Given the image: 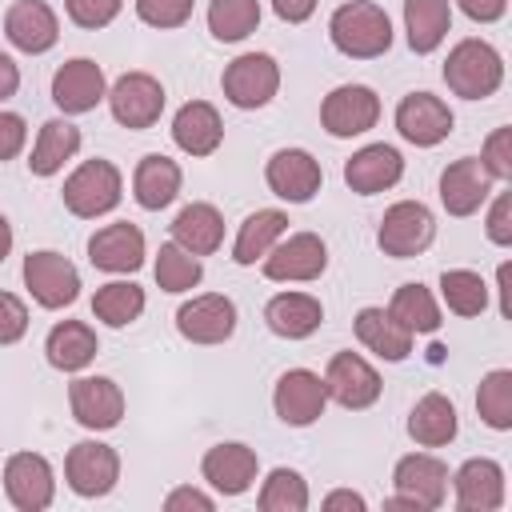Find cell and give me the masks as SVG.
I'll list each match as a JSON object with an SVG mask.
<instances>
[{"label": "cell", "mask_w": 512, "mask_h": 512, "mask_svg": "<svg viewBox=\"0 0 512 512\" xmlns=\"http://www.w3.org/2000/svg\"><path fill=\"white\" fill-rule=\"evenodd\" d=\"M88 260L92 268L100 272H112V276H128L144 264V232L128 220H116V224H104L92 232L88 240Z\"/></svg>", "instance_id": "22"}, {"label": "cell", "mask_w": 512, "mask_h": 512, "mask_svg": "<svg viewBox=\"0 0 512 512\" xmlns=\"http://www.w3.org/2000/svg\"><path fill=\"white\" fill-rule=\"evenodd\" d=\"M328 36H332L336 52H344L352 60H376L392 48V20L372 0H348L332 12Z\"/></svg>", "instance_id": "1"}, {"label": "cell", "mask_w": 512, "mask_h": 512, "mask_svg": "<svg viewBox=\"0 0 512 512\" xmlns=\"http://www.w3.org/2000/svg\"><path fill=\"white\" fill-rule=\"evenodd\" d=\"M180 184H184V172H180V164H176L172 156H164V152H148V156L136 164V172H132V196H136V204H140L144 212L168 208V204L180 196Z\"/></svg>", "instance_id": "27"}, {"label": "cell", "mask_w": 512, "mask_h": 512, "mask_svg": "<svg viewBox=\"0 0 512 512\" xmlns=\"http://www.w3.org/2000/svg\"><path fill=\"white\" fill-rule=\"evenodd\" d=\"M260 264H264V276L276 284H308L324 276L328 248L316 232H292V236H280Z\"/></svg>", "instance_id": "8"}, {"label": "cell", "mask_w": 512, "mask_h": 512, "mask_svg": "<svg viewBox=\"0 0 512 512\" xmlns=\"http://www.w3.org/2000/svg\"><path fill=\"white\" fill-rule=\"evenodd\" d=\"M260 512H304L308 508V484L296 468H272L256 496Z\"/></svg>", "instance_id": "42"}, {"label": "cell", "mask_w": 512, "mask_h": 512, "mask_svg": "<svg viewBox=\"0 0 512 512\" xmlns=\"http://www.w3.org/2000/svg\"><path fill=\"white\" fill-rule=\"evenodd\" d=\"M4 36L12 48L40 56L60 40V20L48 0H16L4 12Z\"/></svg>", "instance_id": "21"}, {"label": "cell", "mask_w": 512, "mask_h": 512, "mask_svg": "<svg viewBox=\"0 0 512 512\" xmlns=\"http://www.w3.org/2000/svg\"><path fill=\"white\" fill-rule=\"evenodd\" d=\"M480 164L488 168L492 180H512V128H496V132L484 140Z\"/></svg>", "instance_id": "45"}, {"label": "cell", "mask_w": 512, "mask_h": 512, "mask_svg": "<svg viewBox=\"0 0 512 512\" xmlns=\"http://www.w3.org/2000/svg\"><path fill=\"white\" fill-rule=\"evenodd\" d=\"M200 472L204 480L220 492V496H240L256 484V472H260V460L248 444L240 440H224V444H212L200 460Z\"/></svg>", "instance_id": "23"}, {"label": "cell", "mask_w": 512, "mask_h": 512, "mask_svg": "<svg viewBox=\"0 0 512 512\" xmlns=\"http://www.w3.org/2000/svg\"><path fill=\"white\" fill-rule=\"evenodd\" d=\"M400 176H404V156L392 144H364L344 160V184L356 196L388 192L392 184H400Z\"/></svg>", "instance_id": "24"}, {"label": "cell", "mask_w": 512, "mask_h": 512, "mask_svg": "<svg viewBox=\"0 0 512 512\" xmlns=\"http://www.w3.org/2000/svg\"><path fill=\"white\" fill-rule=\"evenodd\" d=\"M16 88H20V68H16V60L8 52H0V104L12 100Z\"/></svg>", "instance_id": "52"}, {"label": "cell", "mask_w": 512, "mask_h": 512, "mask_svg": "<svg viewBox=\"0 0 512 512\" xmlns=\"http://www.w3.org/2000/svg\"><path fill=\"white\" fill-rule=\"evenodd\" d=\"M172 240L180 248H188L192 256H212L224 244V216L216 212V204L192 200L176 212L172 220Z\"/></svg>", "instance_id": "31"}, {"label": "cell", "mask_w": 512, "mask_h": 512, "mask_svg": "<svg viewBox=\"0 0 512 512\" xmlns=\"http://www.w3.org/2000/svg\"><path fill=\"white\" fill-rule=\"evenodd\" d=\"M456 428H460V416H456V404L444 396V392H424L412 412H408V436L420 444V448H444L456 440Z\"/></svg>", "instance_id": "30"}, {"label": "cell", "mask_w": 512, "mask_h": 512, "mask_svg": "<svg viewBox=\"0 0 512 512\" xmlns=\"http://www.w3.org/2000/svg\"><path fill=\"white\" fill-rule=\"evenodd\" d=\"M452 124H456L452 108L432 92H408L396 104V132L416 148H436L440 140H448Z\"/></svg>", "instance_id": "17"}, {"label": "cell", "mask_w": 512, "mask_h": 512, "mask_svg": "<svg viewBox=\"0 0 512 512\" xmlns=\"http://www.w3.org/2000/svg\"><path fill=\"white\" fill-rule=\"evenodd\" d=\"M196 0H136V16L148 28H180L188 24Z\"/></svg>", "instance_id": "44"}, {"label": "cell", "mask_w": 512, "mask_h": 512, "mask_svg": "<svg viewBox=\"0 0 512 512\" xmlns=\"http://www.w3.org/2000/svg\"><path fill=\"white\" fill-rule=\"evenodd\" d=\"M172 140L188 156H212L224 144V120H220L216 104H208V100L180 104V112L172 116Z\"/></svg>", "instance_id": "26"}, {"label": "cell", "mask_w": 512, "mask_h": 512, "mask_svg": "<svg viewBox=\"0 0 512 512\" xmlns=\"http://www.w3.org/2000/svg\"><path fill=\"white\" fill-rule=\"evenodd\" d=\"M64 208L72 212V216H80V220H96V216H108L116 204H120V196H124V176H120V168L112 164V160H104V156H92V160H84L68 180H64Z\"/></svg>", "instance_id": "3"}, {"label": "cell", "mask_w": 512, "mask_h": 512, "mask_svg": "<svg viewBox=\"0 0 512 512\" xmlns=\"http://www.w3.org/2000/svg\"><path fill=\"white\" fill-rule=\"evenodd\" d=\"M324 508H364V496L360 492H348V488H340V492H328L324 496Z\"/></svg>", "instance_id": "53"}, {"label": "cell", "mask_w": 512, "mask_h": 512, "mask_svg": "<svg viewBox=\"0 0 512 512\" xmlns=\"http://www.w3.org/2000/svg\"><path fill=\"white\" fill-rule=\"evenodd\" d=\"M352 328H356V340L368 352H376L380 360H392L396 364V360H404L412 352V332L388 308H376V304L360 308L356 320H352Z\"/></svg>", "instance_id": "29"}, {"label": "cell", "mask_w": 512, "mask_h": 512, "mask_svg": "<svg viewBox=\"0 0 512 512\" xmlns=\"http://www.w3.org/2000/svg\"><path fill=\"white\" fill-rule=\"evenodd\" d=\"M444 84L448 92L464 96V100H484L504 84V56L488 44V40H460L452 44L448 60H444Z\"/></svg>", "instance_id": "2"}, {"label": "cell", "mask_w": 512, "mask_h": 512, "mask_svg": "<svg viewBox=\"0 0 512 512\" xmlns=\"http://www.w3.org/2000/svg\"><path fill=\"white\" fill-rule=\"evenodd\" d=\"M108 96V80H104V68L88 56H72L56 68L52 76V104L64 112V116H84L92 112L100 100Z\"/></svg>", "instance_id": "14"}, {"label": "cell", "mask_w": 512, "mask_h": 512, "mask_svg": "<svg viewBox=\"0 0 512 512\" xmlns=\"http://www.w3.org/2000/svg\"><path fill=\"white\" fill-rule=\"evenodd\" d=\"M440 296H444L448 312H456V316H480L488 308V284L472 268H444L440 272Z\"/></svg>", "instance_id": "39"}, {"label": "cell", "mask_w": 512, "mask_h": 512, "mask_svg": "<svg viewBox=\"0 0 512 512\" xmlns=\"http://www.w3.org/2000/svg\"><path fill=\"white\" fill-rule=\"evenodd\" d=\"M220 88H224V100L232 108H244V112L264 108L280 92V64L268 52H240L224 68Z\"/></svg>", "instance_id": "7"}, {"label": "cell", "mask_w": 512, "mask_h": 512, "mask_svg": "<svg viewBox=\"0 0 512 512\" xmlns=\"http://www.w3.org/2000/svg\"><path fill=\"white\" fill-rule=\"evenodd\" d=\"M328 392H324V376H316L312 368H288L276 380L272 392V408L288 428H308L324 416Z\"/></svg>", "instance_id": "15"}, {"label": "cell", "mask_w": 512, "mask_h": 512, "mask_svg": "<svg viewBox=\"0 0 512 512\" xmlns=\"http://www.w3.org/2000/svg\"><path fill=\"white\" fill-rule=\"evenodd\" d=\"M492 176L480 164V156H460L440 172V204L448 216H472L492 196Z\"/></svg>", "instance_id": "20"}, {"label": "cell", "mask_w": 512, "mask_h": 512, "mask_svg": "<svg viewBox=\"0 0 512 512\" xmlns=\"http://www.w3.org/2000/svg\"><path fill=\"white\" fill-rule=\"evenodd\" d=\"M324 392L340 408L360 412V408H372L380 400L384 384H380V372L360 352H336L324 368Z\"/></svg>", "instance_id": "12"}, {"label": "cell", "mask_w": 512, "mask_h": 512, "mask_svg": "<svg viewBox=\"0 0 512 512\" xmlns=\"http://www.w3.org/2000/svg\"><path fill=\"white\" fill-rule=\"evenodd\" d=\"M260 24V0H212L208 4V32L220 44H236L252 36Z\"/></svg>", "instance_id": "40"}, {"label": "cell", "mask_w": 512, "mask_h": 512, "mask_svg": "<svg viewBox=\"0 0 512 512\" xmlns=\"http://www.w3.org/2000/svg\"><path fill=\"white\" fill-rule=\"evenodd\" d=\"M476 412L496 432H508L512 428V372L508 368H492L480 380V388H476Z\"/></svg>", "instance_id": "41"}, {"label": "cell", "mask_w": 512, "mask_h": 512, "mask_svg": "<svg viewBox=\"0 0 512 512\" xmlns=\"http://www.w3.org/2000/svg\"><path fill=\"white\" fill-rule=\"evenodd\" d=\"M432 240H436V216H432V208L420 204V200H396V204L380 216L376 244H380L384 256L412 260V256H420Z\"/></svg>", "instance_id": "5"}, {"label": "cell", "mask_w": 512, "mask_h": 512, "mask_svg": "<svg viewBox=\"0 0 512 512\" xmlns=\"http://www.w3.org/2000/svg\"><path fill=\"white\" fill-rule=\"evenodd\" d=\"M96 352H100V340H96L92 324H84V320H60V324H52V332L44 340V356L60 372L88 368L96 360Z\"/></svg>", "instance_id": "32"}, {"label": "cell", "mask_w": 512, "mask_h": 512, "mask_svg": "<svg viewBox=\"0 0 512 512\" xmlns=\"http://www.w3.org/2000/svg\"><path fill=\"white\" fill-rule=\"evenodd\" d=\"M24 332H28V308H24V300L12 296V292H0V348L4 344H16Z\"/></svg>", "instance_id": "46"}, {"label": "cell", "mask_w": 512, "mask_h": 512, "mask_svg": "<svg viewBox=\"0 0 512 512\" xmlns=\"http://www.w3.org/2000/svg\"><path fill=\"white\" fill-rule=\"evenodd\" d=\"M456 8L476 24H492L508 12V0H456Z\"/></svg>", "instance_id": "50"}, {"label": "cell", "mask_w": 512, "mask_h": 512, "mask_svg": "<svg viewBox=\"0 0 512 512\" xmlns=\"http://www.w3.org/2000/svg\"><path fill=\"white\" fill-rule=\"evenodd\" d=\"M284 232H288V216H284L280 208H256V212L240 224V232H236L232 260H236L240 268H248V264H256V260H264V256H268V248H272Z\"/></svg>", "instance_id": "35"}, {"label": "cell", "mask_w": 512, "mask_h": 512, "mask_svg": "<svg viewBox=\"0 0 512 512\" xmlns=\"http://www.w3.org/2000/svg\"><path fill=\"white\" fill-rule=\"evenodd\" d=\"M4 492L20 512H44L56 496V472L40 452H12L4 460Z\"/></svg>", "instance_id": "13"}, {"label": "cell", "mask_w": 512, "mask_h": 512, "mask_svg": "<svg viewBox=\"0 0 512 512\" xmlns=\"http://www.w3.org/2000/svg\"><path fill=\"white\" fill-rule=\"evenodd\" d=\"M376 120H380V96L368 84H340L320 104V124L336 140L364 136L368 128H376Z\"/></svg>", "instance_id": "10"}, {"label": "cell", "mask_w": 512, "mask_h": 512, "mask_svg": "<svg viewBox=\"0 0 512 512\" xmlns=\"http://www.w3.org/2000/svg\"><path fill=\"white\" fill-rule=\"evenodd\" d=\"M264 324L280 340H304L324 324V304L308 292H280L264 304Z\"/></svg>", "instance_id": "28"}, {"label": "cell", "mask_w": 512, "mask_h": 512, "mask_svg": "<svg viewBox=\"0 0 512 512\" xmlns=\"http://www.w3.org/2000/svg\"><path fill=\"white\" fill-rule=\"evenodd\" d=\"M164 508H168V512H180V508L212 512V508H216V500H212L208 492H200V488H172V492L164 496Z\"/></svg>", "instance_id": "49"}, {"label": "cell", "mask_w": 512, "mask_h": 512, "mask_svg": "<svg viewBox=\"0 0 512 512\" xmlns=\"http://www.w3.org/2000/svg\"><path fill=\"white\" fill-rule=\"evenodd\" d=\"M68 404L76 424H84L88 432H108L124 416V392L112 376H76L68 384Z\"/></svg>", "instance_id": "16"}, {"label": "cell", "mask_w": 512, "mask_h": 512, "mask_svg": "<svg viewBox=\"0 0 512 512\" xmlns=\"http://www.w3.org/2000/svg\"><path fill=\"white\" fill-rule=\"evenodd\" d=\"M388 312L416 336V332H436L444 320H440V304L432 300V292L420 284V280H408L392 292L388 300Z\"/></svg>", "instance_id": "37"}, {"label": "cell", "mask_w": 512, "mask_h": 512, "mask_svg": "<svg viewBox=\"0 0 512 512\" xmlns=\"http://www.w3.org/2000/svg\"><path fill=\"white\" fill-rule=\"evenodd\" d=\"M80 128L64 116H52L40 124V136L32 144V156H28V172L32 176H56L76 152H80Z\"/></svg>", "instance_id": "33"}, {"label": "cell", "mask_w": 512, "mask_h": 512, "mask_svg": "<svg viewBox=\"0 0 512 512\" xmlns=\"http://www.w3.org/2000/svg\"><path fill=\"white\" fill-rule=\"evenodd\" d=\"M108 108H112V120L140 132V128H152L164 112V84L148 72H124L112 88H108Z\"/></svg>", "instance_id": "11"}, {"label": "cell", "mask_w": 512, "mask_h": 512, "mask_svg": "<svg viewBox=\"0 0 512 512\" xmlns=\"http://www.w3.org/2000/svg\"><path fill=\"white\" fill-rule=\"evenodd\" d=\"M176 332L192 344H224L236 332V304L220 292L192 296L176 308Z\"/></svg>", "instance_id": "18"}, {"label": "cell", "mask_w": 512, "mask_h": 512, "mask_svg": "<svg viewBox=\"0 0 512 512\" xmlns=\"http://www.w3.org/2000/svg\"><path fill=\"white\" fill-rule=\"evenodd\" d=\"M452 28V4L448 0H404V32L408 48L416 56H428L444 44Z\"/></svg>", "instance_id": "34"}, {"label": "cell", "mask_w": 512, "mask_h": 512, "mask_svg": "<svg viewBox=\"0 0 512 512\" xmlns=\"http://www.w3.org/2000/svg\"><path fill=\"white\" fill-rule=\"evenodd\" d=\"M8 252H12V224H8V216L0 212V264H4Z\"/></svg>", "instance_id": "54"}, {"label": "cell", "mask_w": 512, "mask_h": 512, "mask_svg": "<svg viewBox=\"0 0 512 512\" xmlns=\"http://www.w3.org/2000/svg\"><path fill=\"white\" fill-rule=\"evenodd\" d=\"M120 8H124V0H64L68 20H72L76 28H88V32L108 28V24L120 16Z\"/></svg>", "instance_id": "43"}, {"label": "cell", "mask_w": 512, "mask_h": 512, "mask_svg": "<svg viewBox=\"0 0 512 512\" xmlns=\"http://www.w3.org/2000/svg\"><path fill=\"white\" fill-rule=\"evenodd\" d=\"M144 312V288L132 280H108L92 296V316L108 328H128Z\"/></svg>", "instance_id": "36"}, {"label": "cell", "mask_w": 512, "mask_h": 512, "mask_svg": "<svg viewBox=\"0 0 512 512\" xmlns=\"http://www.w3.org/2000/svg\"><path fill=\"white\" fill-rule=\"evenodd\" d=\"M488 240L492 244H500V248H508L512 244V192H500L496 200H492V212H488Z\"/></svg>", "instance_id": "47"}, {"label": "cell", "mask_w": 512, "mask_h": 512, "mask_svg": "<svg viewBox=\"0 0 512 512\" xmlns=\"http://www.w3.org/2000/svg\"><path fill=\"white\" fill-rule=\"evenodd\" d=\"M392 484H396V496L384 508H416V512L440 508L448 496V464L428 452L400 456L392 468Z\"/></svg>", "instance_id": "4"}, {"label": "cell", "mask_w": 512, "mask_h": 512, "mask_svg": "<svg viewBox=\"0 0 512 512\" xmlns=\"http://www.w3.org/2000/svg\"><path fill=\"white\" fill-rule=\"evenodd\" d=\"M320 0H272V12L284 20V24H304L312 12H316Z\"/></svg>", "instance_id": "51"}, {"label": "cell", "mask_w": 512, "mask_h": 512, "mask_svg": "<svg viewBox=\"0 0 512 512\" xmlns=\"http://www.w3.org/2000/svg\"><path fill=\"white\" fill-rule=\"evenodd\" d=\"M152 272H156V284H160L164 292H192V288L204 280V264H200V256H192V252L180 248L176 240L160 244Z\"/></svg>", "instance_id": "38"}, {"label": "cell", "mask_w": 512, "mask_h": 512, "mask_svg": "<svg viewBox=\"0 0 512 512\" xmlns=\"http://www.w3.org/2000/svg\"><path fill=\"white\" fill-rule=\"evenodd\" d=\"M460 512H496L504 504V468L488 456H472L452 476Z\"/></svg>", "instance_id": "25"}, {"label": "cell", "mask_w": 512, "mask_h": 512, "mask_svg": "<svg viewBox=\"0 0 512 512\" xmlns=\"http://www.w3.org/2000/svg\"><path fill=\"white\" fill-rule=\"evenodd\" d=\"M28 140V124L20 112H4L0 108V160H16L20 148Z\"/></svg>", "instance_id": "48"}, {"label": "cell", "mask_w": 512, "mask_h": 512, "mask_svg": "<svg viewBox=\"0 0 512 512\" xmlns=\"http://www.w3.org/2000/svg\"><path fill=\"white\" fill-rule=\"evenodd\" d=\"M20 276H24V288L32 292V300H36L40 308H48V312L68 308V304H76V296H80V272H76V264H72L68 256L52 252V248L28 252Z\"/></svg>", "instance_id": "6"}, {"label": "cell", "mask_w": 512, "mask_h": 512, "mask_svg": "<svg viewBox=\"0 0 512 512\" xmlns=\"http://www.w3.org/2000/svg\"><path fill=\"white\" fill-rule=\"evenodd\" d=\"M264 180H268V188H272L280 200H288V204H308V200L320 192L324 172H320V160H316L312 152H304V148H280V152H272V160L264 164Z\"/></svg>", "instance_id": "19"}, {"label": "cell", "mask_w": 512, "mask_h": 512, "mask_svg": "<svg viewBox=\"0 0 512 512\" xmlns=\"http://www.w3.org/2000/svg\"><path fill=\"white\" fill-rule=\"evenodd\" d=\"M64 480L76 496L84 500H100L116 488L120 480V456L112 444H100V440H80L68 448L64 456Z\"/></svg>", "instance_id": "9"}]
</instances>
